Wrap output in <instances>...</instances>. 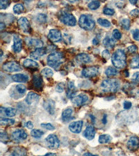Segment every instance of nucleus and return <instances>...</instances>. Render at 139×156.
<instances>
[{"label":"nucleus","mask_w":139,"mask_h":156,"mask_svg":"<svg viewBox=\"0 0 139 156\" xmlns=\"http://www.w3.org/2000/svg\"><path fill=\"white\" fill-rule=\"evenodd\" d=\"M127 56L123 49H118L111 56V62L116 69H123L127 65Z\"/></svg>","instance_id":"1"},{"label":"nucleus","mask_w":139,"mask_h":156,"mask_svg":"<svg viewBox=\"0 0 139 156\" xmlns=\"http://www.w3.org/2000/svg\"><path fill=\"white\" fill-rule=\"evenodd\" d=\"M100 87L104 92H115L119 89L120 82L114 79H106L102 82Z\"/></svg>","instance_id":"2"},{"label":"nucleus","mask_w":139,"mask_h":156,"mask_svg":"<svg viewBox=\"0 0 139 156\" xmlns=\"http://www.w3.org/2000/svg\"><path fill=\"white\" fill-rule=\"evenodd\" d=\"M47 65L54 69H58L64 62V55L60 52H53L47 57Z\"/></svg>","instance_id":"3"},{"label":"nucleus","mask_w":139,"mask_h":156,"mask_svg":"<svg viewBox=\"0 0 139 156\" xmlns=\"http://www.w3.org/2000/svg\"><path fill=\"white\" fill-rule=\"evenodd\" d=\"M79 24L81 28L86 30V31H91L95 27V20L93 19L91 16L88 15H82L79 20Z\"/></svg>","instance_id":"4"},{"label":"nucleus","mask_w":139,"mask_h":156,"mask_svg":"<svg viewBox=\"0 0 139 156\" xmlns=\"http://www.w3.org/2000/svg\"><path fill=\"white\" fill-rule=\"evenodd\" d=\"M60 20L64 24L68 26L74 27L77 24V20L72 14L69 12H64L60 17Z\"/></svg>","instance_id":"5"},{"label":"nucleus","mask_w":139,"mask_h":156,"mask_svg":"<svg viewBox=\"0 0 139 156\" xmlns=\"http://www.w3.org/2000/svg\"><path fill=\"white\" fill-rule=\"evenodd\" d=\"M2 69L6 72H16L22 70V67L19 63L14 61H10L4 63L2 65Z\"/></svg>","instance_id":"6"},{"label":"nucleus","mask_w":139,"mask_h":156,"mask_svg":"<svg viewBox=\"0 0 139 156\" xmlns=\"http://www.w3.org/2000/svg\"><path fill=\"white\" fill-rule=\"evenodd\" d=\"M45 141H46L47 147L50 148L55 149V148H59L60 146V141L57 135H55L52 134L48 135L45 139Z\"/></svg>","instance_id":"7"},{"label":"nucleus","mask_w":139,"mask_h":156,"mask_svg":"<svg viewBox=\"0 0 139 156\" xmlns=\"http://www.w3.org/2000/svg\"><path fill=\"white\" fill-rule=\"evenodd\" d=\"M99 74V69L95 66L88 67L82 70V74L85 78H92L95 77Z\"/></svg>","instance_id":"8"},{"label":"nucleus","mask_w":139,"mask_h":156,"mask_svg":"<svg viewBox=\"0 0 139 156\" xmlns=\"http://www.w3.org/2000/svg\"><path fill=\"white\" fill-rule=\"evenodd\" d=\"M12 137L15 142H20L27 139V133L22 129L16 130L12 133Z\"/></svg>","instance_id":"9"},{"label":"nucleus","mask_w":139,"mask_h":156,"mask_svg":"<svg viewBox=\"0 0 139 156\" xmlns=\"http://www.w3.org/2000/svg\"><path fill=\"white\" fill-rule=\"evenodd\" d=\"M88 101L87 95L84 94H81L78 96H75L72 99V102L76 106H82L84 105Z\"/></svg>","instance_id":"10"},{"label":"nucleus","mask_w":139,"mask_h":156,"mask_svg":"<svg viewBox=\"0 0 139 156\" xmlns=\"http://www.w3.org/2000/svg\"><path fill=\"white\" fill-rule=\"evenodd\" d=\"M48 38L53 42H60L62 40V34L59 30L52 29L48 34Z\"/></svg>","instance_id":"11"},{"label":"nucleus","mask_w":139,"mask_h":156,"mask_svg":"<svg viewBox=\"0 0 139 156\" xmlns=\"http://www.w3.org/2000/svg\"><path fill=\"white\" fill-rule=\"evenodd\" d=\"M127 147L131 151H135L139 148V138L136 136L131 137L128 140Z\"/></svg>","instance_id":"12"},{"label":"nucleus","mask_w":139,"mask_h":156,"mask_svg":"<svg viewBox=\"0 0 139 156\" xmlns=\"http://www.w3.org/2000/svg\"><path fill=\"white\" fill-rule=\"evenodd\" d=\"M25 42H26L28 46L36 47V49L42 48V46H43V42L39 39L31 38V37H26V38H25Z\"/></svg>","instance_id":"13"},{"label":"nucleus","mask_w":139,"mask_h":156,"mask_svg":"<svg viewBox=\"0 0 139 156\" xmlns=\"http://www.w3.org/2000/svg\"><path fill=\"white\" fill-rule=\"evenodd\" d=\"M18 25L20 29L24 33H29L31 30L29 22L26 17H20L18 20Z\"/></svg>","instance_id":"14"},{"label":"nucleus","mask_w":139,"mask_h":156,"mask_svg":"<svg viewBox=\"0 0 139 156\" xmlns=\"http://www.w3.org/2000/svg\"><path fill=\"white\" fill-rule=\"evenodd\" d=\"M40 99V96L35 92H29L26 98V103L29 105L36 104Z\"/></svg>","instance_id":"15"},{"label":"nucleus","mask_w":139,"mask_h":156,"mask_svg":"<svg viewBox=\"0 0 139 156\" xmlns=\"http://www.w3.org/2000/svg\"><path fill=\"white\" fill-rule=\"evenodd\" d=\"M22 40L20 37L15 35L13 36V49L16 53H19L22 51Z\"/></svg>","instance_id":"16"},{"label":"nucleus","mask_w":139,"mask_h":156,"mask_svg":"<svg viewBox=\"0 0 139 156\" xmlns=\"http://www.w3.org/2000/svg\"><path fill=\"white\" fill-rule=\"evenodd\" d=\"M83 127V122L82 121H77L71 123L69 126V129L70 131L74 133H79L82 131Z\"/></svg>","instance_id":"17"},{"label":"nucleus","mask_w":139,"mask_h":156,"mask_svg":"<svg viewBox=\"0 0 139 156\" xmlns=\"http://www.w3.org/2000/svg\"><path fill=\"white\" fill-rule=\"evenodd\" d=\"M55 102L52 99L45 100L43 103V106L45 110L49 113V114L53 115L55 111Z\"/></svg>","instance_id":"18"},{"label":"nucleus","mask_w":139,"mask_h":156,"mask_svg":"<svg viewBox=\"0 0 139 156\" xmlns=\"http://www.w3.org/2000/svg\"><path fill=\"white\" fill-rule=\"evenodd\" d=\"M83 135L87 140H93V138L95 137V129L94 126H93L91 125L88 126L86 128V130H84V132H83Z\"/></svg>","instance_id":"19"},{"label":"nucleus","mask_w":139,"mask_h":156,"mask_svg":"<svg viewBox=\"0 0 139 156\" xmlns=\"http://www.w3.org/2000/svg\"><path fill=\"white\" fill-rule=\"evenodd\" d=\"M76 60L79 63L86 64L91 61V58H90V56L88 54H85V53H82V54H78L76 56Z\"/></svg>","instance_id":"20"},{"label":"nucleus","mask_w":139,"mask_h":156,"mask_svg":"<svg viewBox=\"0 0 139 156\" xmlns=\"http://www.w3.org/2000/svg\"><path fill=\"white\" fill-rule=\"evenodd\" d=\"M46 54V49L44 48H38L34 50V51H32L31 54H30V56L35 60H38L40 57Z\"/></svg>","instance_id":"21"},{"label":"nucleus","mask_w":139,"mask_h":156,"mask_svg":"<svg viewBox=\"0 0 139 156\" xmlns=\"http://www.w3.org/2000/svg\"><path fill=\"white\" fill-rule=\"evenodd\" d=\"M73 114V109L72 108H68L65 109L62 112V120L64 122H68L72 118Z\"/></svg>","instance_id":"22"},{"label":"nucleus","mask_w":139,"mask_h":156,"mask_svg":"<svg viewBox=\"0 0 139 156\" xmlns=\"http://www.w3.org/2000/svg\"><path fill=\"white\" fill-rule=\"evenodd\" d=\"M12 79L15 82L26 83L29 80V76L24 74H16L12 76Z\"/></svg>","instance_id":"23"},{"label":"nucleus","mask_w":139,"mask_h":156,"mask_svg":"<svg viewBox=\"0 0 139 156\" xmlns=\"http://www.w3.org/2000/svg\"><path fill=\"white\" fill-rule=\"evenodd\" d=\"M116 41L115 40L109 36H107L103 40L104 46L108 49H113L115 47Z\"/></svg>","instance_id":"24"},{"label":"nucleus","mask_w":139,"mask_h":156,"mask_svg":"<svg viewBox=\"0 0 139 156\" xmlns=\"http://www.w3.org/2000/svg\"><path fill=\"white\" fill-rule=\"evenodd\" d=\"M4 113V115L7 117H14L16 115L17 110L13 108H1V113Z\"/></svg>","instance_id":"25"},{"label":"nucleus","mask_w":139,"mask_h":156,"mask_svg":"<svg viewBox=\"0 0 139 156\" xmlns=\"http://www.w3.org/2000/svg\"><path fill=\"white\" fill-rule=\"evenodd\" d=\"M33 84L36 89L40 90L42 87V79L38 75H34L33 77Z\"/></svg>","instance_id":"26"},{"label":"nucleus","mask_w":139,"mask_h":156,"mask_svg":"<svg viewBox=\"0 0 139 156\" xmlns=\"http://www.w3.org/2000/svg\"><path fill=\"white\" fill-rule=\"evenodd\" d=\"M23 66L26 68H37L38 67V64L34 60L26 59L23 62Z\"/></svg>","instance_id":"27"},{"label":"nucleus","mask_w":139,"mask_h":156,"mask_svg":"<svg viewBox=\"0 0 139 156\" xmlns=\"http://www.w3.org/2000/svg\"><path fill=\"white\" fill-rule=\"evenodd\" d=\"M9 156H27V152L22 148H16L12 150Z\"/></svg>","instance_id":"28"},{"label":"nucleus","mask_w":139,"mask_h":156,"mask_svg":"<svg viewBox=\"0 0 139 156\" xmlns=\"http://www.w3.org/2000/svg\"><path fill=\"white\" fill-rule=\"evenodd\" d=\"M118 71L117 70V69L114 68V67H108L105 71V74L108 77L115 76L116 75H118Z\"/></svg>","instance_id":"29"},{"label":"nucleus","mask_w":139,"mask_h":156,"mask_svg":"<svg viewBox=\"0 0 139 156\" xmlns=\"http://www.w3.org/2000/svg\"><path fill=\"white\" fill-rule=\"evenodd\" d=\"M130 67L131 68H139V56H134L130 61Z\"/></svg>","instance_id":"30"},{"label":"nucleus","mask_w":139,"mask_h":156,"mask_svg":"<svg viewBox=\"0 0 139 156\" xmlns=\"http://www.w3.org/2000/svg\"><path fill=\"white\" fill-rule=\"evenodd\" d=\"M112 137L109 135H102L99 137V142L100 144H107V143L110 142Z\"/></svg>","instance_id":"31"},{"label":"nucleus","mask_w":139,"mask_h":156,"mask_svg":"<svg viewBox=\"0 0 139 156\" xmlns=\"http://www.w3.org/2000/svg\"><path fill=\"white\" fill-rule=\"evenodd\" d=\"M15 88H16V92H17L19 94H20V96H23V94H24V93L27 91L26 87L22 84L17 85L15 87Z\"/></svg>","instance_id":"32"},{"label":"nucleus","mask_w":139,"mask_h":156,"mask_svg":"<svg viewBox=\"0 0 139 156\" xmlns=\"http://www.w3.org/2000/svg\"><path fill=\"white\" fill-rule=\"evenodd\" d=\"M41 74L44 77L47 78V79H49L53 76L54 73H53V71L51 69L45 68L41 71Z\"/></svg>","instance_id":"33"},{"label":"nucleus","mask_w":139,"mask_h":156,"mask_svg":"<svg viewBox=\"0 0 139 156\" xmlns=\"http://www.w3.org/2000/svg\"><path fill=\"white\" fill-rule=\"evenodd\" d=\"M13 11L15 12V13L20 14L24 11V7L21 4H17L13 7Z\"/></svg>","instance_id":"34"},{"label":"nucleus","mask_w":139,"mask_h":156,"mask_svg":"<svg viewBox=\"0 0 139 156\" xmlns=\"http://www.w3.org/2000/svg\"><path fill=\"white\" fill-rule=\"evenodd\" d=\"M43 134H44L43 131H42L41 130H38V129H34L32 130L31 132V135L33 137H35V138L41 137L42 135H43Z\"/></svg>","instance_id":"35"},{"label":"nucleus","mask_w":139,"mask_h":156,"mask_svg":"<svg viewBox=\"0 0 139 156\" xmlns=\"http://www.w3.org/2000/svg\"><path fill=\"white\" fill-rule=\"evenodd\" d=\"M97 23L99 24L100 26H102L103 27H110L111 25V22L108 21V20H106V19H102V18L98 19Z\"/></svg>","instance_id":"36"},{"label":"nucleus","mask_w":139,"mask_h":156,"mask_svg":"<svg viewBox=\"0 0 139 156\" xmlns=\"http://www.w3.org/2000/svg\"><path fill=\"white\" fill-rule=\"evenodd\" d=\"M100 6V2L99 1H92L88 5V7L91 10H96Z\"/></svg>","instance_id":"37"},{"label":"nucleus","mask_w":139,"mask_h":156,"mask_svg":"<svg viewBox=\"0 0 139 156\" xmlns=\"http://www.w3.org/2000/svg\"><path fill=\"white\" fill-rule=\"evenodd\" d=\"M121 26L125 30H129L130 27V19L125 18L121 21Z\"/></svg>","instance_id":"38"},{"label":"nucleus","mask_w":139,"mask_h":156,"mask_svg":"<svg viewBox=\"0 0 139 156\" xmlns=\"http://www.w3.org/2000/svg\"><path fill=\"white\" fill-rule=\"evenodd\" d=\"M0 124L2 126L13 125L15 124V120L12 119H2L0 120Z\"/></svg>","instance_id":"39"},{"label":"nucleus","mask_w":139,"mask_h":156,"mask_svg":"<svg viewBox=\"0 0 139 156\" xmlns=\"http://www.w3.org/2000/svg\"><path fill=\"white\" fill-rule=\"evenodd\" d=\"M112 34H113V37H114L115 40H120L121 37H122V34H121V33L120 32L119 30L118 29L113 30Z\"/></svg>","instance_id":"40"},{"label":"nucleus","mask_w":139,"mask_h":156,"mask_svg":"<svg viewBox=\"0 0 139 156\" xmlns=\"http://www.w3.org/2000/svg\"><path fill=\"white\" fill-rule=\"evenodd\" d=\"M103 12L104 14L107 15V16H113L115 13V11L110 8H104L103 10Z\"/></svg>","instance_id":"41"},{"label":"nucleus","mask_w":139,"mask_h":156,"mask_svg":"<svg viewBox=\"0 0 139 156\" xmlns=\"http://www.w3.org/2000/svg\"><path fill=\"white\" fill-rule=\"evenodd\" d=\"M47 20V16L43 14H39L38 16H37V20L40 23H45L46 22Z\"/></svg>","instance_id":"42"},{"label":"nucleus","mask_w":139,"mask_h":156,"mask_svg":"<svg viewBox=\"0 0 139 156\" xmlns=\"http://www.w3.org/2000/svg\"><path fill=\"white\" fill-rule=\"evenodd\" d=\"M9 5H10V2L9 1H4V0H2V1H0V6H1L0 8H1V9H6Z\"/></svg>","instance_id":"43"},{"label":"nucleus","mask_w":139,"mask_h":156,"mask_svg":"<svg viewBox=\"0 0 139 156\" xmlns=\"http://www.w3.org/2000/svg\"><path fill=\"white\" fill-rule=\"evenodd\" d=\"M41 126L45 128V129L49 130H54L55 128L54 126L51 124H49V123H47V124H42Z\"/></svg>","instance_id":"44"},{"label":"nucleus","mask_w":139,"mask_h":156,"mask_svg":"<svg viewBox=\"0 0 139 156\" xmlns=\"http://www.w3.org/2000/svg\"><path fill=\"white\" fill-rule=\"evenodd\" d=\"M132 36L134 39L139 41V29H134L132 31Z\"/></svg>","instance_id":"45"},{"label":"nucleus","mask_w":139,"mask_h":156,"mask_svg":"<svg viewBox=\"0 0 139 156\" xmlns=\"http://www.w3.org/2000/svg\"><path fill=\"white\" fill-rule=\"evenodd\" d=\"M64 90V83H59L57 85V87H56V91L58 92H63Z\"/></svg>","instance_id":"46"},{"label":"nucleus","mask_w":139,"mask_h":156,"mask_svg":"<svg viewBox=\"0 0 139 156\" xmlns=\"http://www.w3.org/2000/svg\"><path fill=\"white\" fill-rule=\"evenodd\" d=\"M132 80L136 83H139V72H136L132 76Z\"/></svg>","instance_id":"47"},{"label":"nucleus","mask_w":139,"mask_h":156,"mask_svg":"<svg viewBox=\"0 0 139 156\" xmlns=\"http://www.w3.org/2000/svg\"><path fill=\"white\" fill-rule=\"evenodd\" d=\"M131 105H132L130 101H124V103H123L124 108H125V109H126V110L130 109Z\"/></svg>","instance_id":"48"},{"label":"nucleus","mask_w":139,"mask_h":156,"mask_svg":"<svg viewBox=\"0 0 139 156\" xmlns=\"http://www.w3.org/2000/svg\"><path fill=\"white\" fill-rule=\"evenodd\" d=\"M127 50L130 53H135L137 51V47L136 45H131L127 48Z\"/></svg>","instance_id":"49"},{"label":"nucleus","mask_w":139,"mask_h":156,"mask_svg":"<svg viewBox=\"0 0 139 156\" xmlns=\"http://www.w3.org/2000/svg\"><path fill=\"white\" fill-rule=\"evenodd\" d=\"M130 15L133 17H137L139 15V10L138 9H134L130 12Z\"/></svg>","instance_id":"50"},{"label":"nucleus","mask_w":139,"mask_h":156,"mask_svg":"<svg viewBox=\"0 0 139 156\" xmlns=\"http://www.w3.org/2000/svg\"><path fill=\"white\" fill-rule=\"evenodd\" d=\"M102 56L104 58L108 59V58L110 57V53H109V51H108V50H104V51L102 52Z\"/></svg>","instance_id":"51"},{"label":"nucleus","mask_w":139,"mask_h":156,"mask_svg":"<svg viewBox=\"0 0 139 156\" xmlns=\"http://www.w3.org/2000/svg\"><path fill=\"white\" fill-rule=\"evenodd\" d=\"M68 89L71 90H74L75 89L74 82L70 81L69 83H68Z\"/></svg>","instance_id":"52"},{"label":"nucleus","mask_w":139,"mask_h":156,"mask_svg":"<svg viewBox=\"0 0 139 156\" xmlns=\"http://www.w3.org/2000/svg\"><path fill=\"white\" fill-rule=\"evenodd\" d=\"M26 127L29 128V129H32L33 128H34V124H33V123L31 122H30V121H29V122H27L26 123Z\"/></svg>","instance_id":"53"},{"label":"nucleus","mask_w":139,"mask_h":156,"mask_svg":"<svg viewBox=\"0 0 139 156\" xmlns=\"http://www.w3.org/2000/svg\"><path fill=\"white\" fill-rule=\"evenodd\" d=\"M5 27H6V24H5L4 22H2L1 23H0V29H1V31H2Z\"/></svg>","instance_id":"54"},{"label":"nucleus","mask_w":139,"mask_h":156,"mask_svg":"<svg viewBox=\"0 0 139 156\" xmlns=\"http://www.w3.org/2000/svg\"><path fill=\"white\" fill-rule=\"evenodd\" d=\"M83 156H98L97 155H93L92 153H86L83 154Z\"/></svg>","instance_id":"55"},{"label":"nucleus","mask_w":139,"mask_h":156,"mask_svg":"<svg viewBox=\"0 0 139 156\" xmlns=\"http://www.w3.org/2000/svg\"><path fill=\"white\" fill-rule=\"evenodd\" d=\"M103 124H107V115H104V117H103Z\"/></svg>","instance_id":"56"},{"label":"nucleus","mask_w":139,"mask_h":156,"mask_svg":"<svg viewBox=\"0 0 139 156\" xmlns=\"http://www.w3.org/2000/svg\"><path fill=\"white\" fill-rule=\"evenodd\" d=\"M43 156H57V155L55 154V153H47L46 155H45Z\"/></svg>","instance_id":"57"},{"label":"nucleus","mask_w":139,"mask_h":156,"mask_svg":"<svg viewBox=\"0 0 139 156\" xmlns=\"http://www.w3.org/2000/svg\"><path fill=\"white\" fill-rule=\"evenodd\" d=\"M93 43L94 44H97L98 43H99V41H98V40L97 38H94V39H93Z\"/></svg>","instance_id":"58"},{"label":"nucleus","mask_w":139,"mask_h":156,"mask_svg":"<svg viewBox=\"0 0 139 156\" xmlns=\"http://www.w3.org/2000/svg\"><path fill=\"white\" fill-rule=\"evenodd\" d=\"M136 2H137V1H134V2H133V1H130V3H131L132 4H135Z\"/></svg>","instance_id":"59"}]
</instances>
